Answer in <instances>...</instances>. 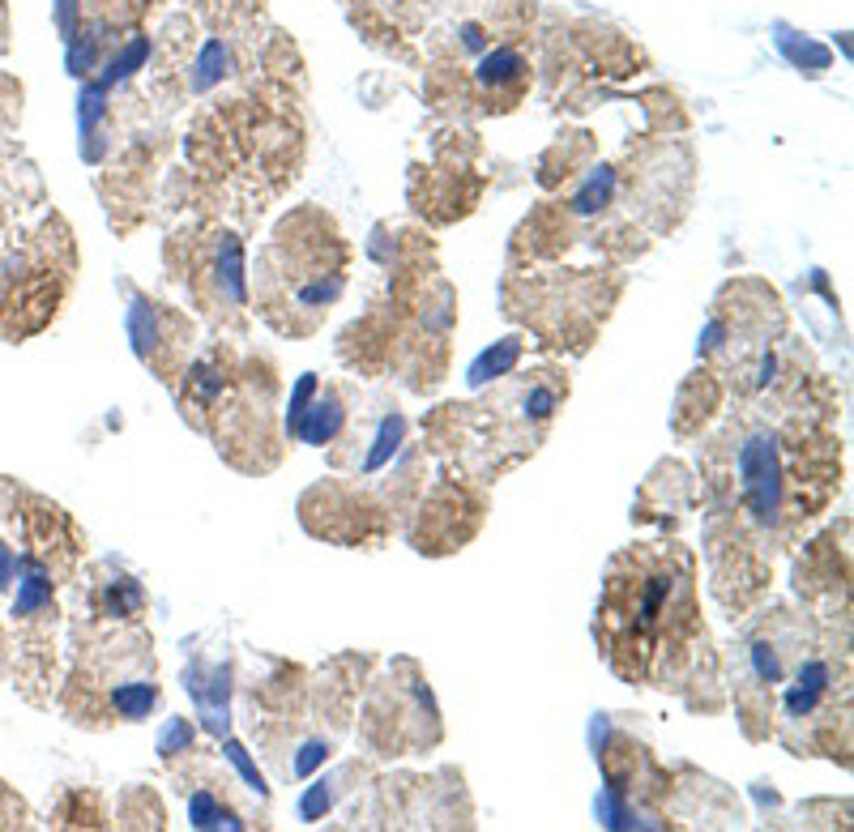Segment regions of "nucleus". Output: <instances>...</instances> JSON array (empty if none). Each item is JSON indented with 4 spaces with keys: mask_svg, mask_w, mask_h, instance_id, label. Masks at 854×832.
I'll return each instance as SVG.
<instances>
[{
    "mask_svg": "<svg viewBox=\"0 0 854 832\" xmlns=\"http://www.w3.org/2000/svg\"><path fill=\"white\" fill-rule=\"evenodd\" d=\"M692 555L679 547H632L603 585L598 641L624 679H667L671 657L697 636Z\"/></svg>",
    "mask_w": 854,
    "mask_h": 832,
    "instance_id": "nucleus-1",
    "label": "nucleus"
},
{
    "mask_svg": "<svg viewBox=\"0 0 854 832\" xmlns=\"http://www.w3.org/2000/svg\"><path fill=\"white\" fill-rule=\"evenodd\" d=\"M69 692H86V717L141 722L159 704V670L145 636H116L86 661V679H73ZM78 717V722H86Z\"/></svg>",
    "mask_w": 854,
    "mask_h": 832,
    "instance_id": "nucleus-2",
    "label": "nucleus"
},
{
    "mask_svg": "<svg viewBox=\"0 0 854 832\" xmlns=\"http://www.w3.org/2000/svg\"><path fill=\"white\" fill-rule=\"evenodd\" d=\"M735 487H739V504L757 526H777L782 508H786V457H782V436L777 432H752L739 440L735 448Z\"/></svg>",
    "mask_w": 854,
    "mask_h": 832,
    "instance_id": "nucleus-3",
    "label": "nucleus"
},
{
    "mask_svg": "<svg viewBox=\"0 0 854 832\" xmlns=\"http://www.w3.org/2000/svg\"><path fill=\"white\" fill-rule=\"evenodd\" d=\"M308 419L295 427L300 436L308 440V444H329V440L338 436V427H342V419H347V410H342V401L334 394H325L320 401H316L313 410H304Z\"/></svg>",
    "mask_w": 854,
    "mask_h": 832,
    "instance_id": "nucleus-4",
    "label": "nucleus"
},
{
    "mask_svg": "<svg viewBox=\"0 0 854 832\" xmlns=\"http://www.w3.org/2000/svg\"><path fill=\"white\" fill-rule=\"evenodd\" d=\"M522 78H526V60H522L517 51H508V47L488 51V56H483V65H479V82H483L488 90L517 86Z\"/></svg>",
    "mask_w": 854,
    "mask_h": 832,
    "instance_id": "nucleus-5",
    "label": "nucleus"
},
{
    "mask_svg": "<svg viewBox=\"0 0 854 832\" xmlns=\"http://www.w3.org/2000/svg\"><path fill=\"white\" fill-rule=\"evenodd\" d=\"M145 607V594H141V585H137L133 576H116V581H107V589H103V614H137Z\"/></svg>",
    "mask_w": 854,
    "mask_h": 832,
    "instance_id": "nucleus-6",
    "label": "nucleus"
},
{
    "mask_svg": "<svg viewBox=\"0 0 854 832\" xmlns=\"http://www.w3.org/2000/svg\"><path fill=\"white\" fill-rule=\"evenodd\" d=\"M188 820H192L197 829H223V824L226 829H239V824H244V820H235L226 807L214 802V794H210V789H197V794L188 798Z\"/></svg>",
    "mask_w": 854,
    "mask_h": 832,
    "instance_id": "nucleus-7",
    "label": "nucleus"
},
{
    "mask_svg": "<svg viewBox=\"0 0 854 832\" xmlns=\"http://www.w3.org/2000/svg\"><path fill=\"white\" fill-rule=\"evenodd\" d=\"M129 333L137 342V354L150 359V347H159V316H154V307L137 300L133 312H129Z\"/></svg>",
    "mask_w": 854,
    "mask_h": 832,
    "instance_id": "nucleus-8",
    "label": "nucleus"
},
{
    "mask_svg": "<svg viewBox=\"0 0 854 832\" xmlns=\"http://www.w3.org/2000/svg\"><path fill=\"white\" fill-rule=\"evenodd\" d=\"M777 44H782V51H786L795 65H808V73H824V69H829V51H824V47L808 44V39L799 44L791 31H777Z\"/></svg>",
    "mask_w": 854,
    "mask_h": 832,
    "instance_id": "nucleus-9",
    "label": "nucleus"
},
{
    "mask_svg": "<svg viewBox=\"0 0 854 832\" xmlns=\"http://www.w3.org/2000/svg\"><path fill=\"white\" fill-rule=\"evenodd\" d=\"M611 188H616L611 167H598V176L585 184V192L573 201V210H577V214H594V210H603V206L611 201Z\"/></svg>",
    "mask_w": 854,
    "mask_h": 832,
    "instance_id": "nucleus-10",
    "label": "nucleus"
},
{
    "mask_svg": "<svg viewBox=\"0 0 854 832\" xmlns=\"http://www.w3.org/2000/svg\"><path fill=\"white\" fill-rule=\"evenodd\" d=\"M513 359H517V342H500V351H488L479 363H475V372H470V385H483V380H492V372H508L513 367Z\"/></svg>",
    "mask_w": 854,
    "mask_h": 832,
    "instance_id": "nucleus-11",
    "label": "nucleus"
},
{
    "mask_svg": "<svg viewBox=\"0 0 854 832\" xmlns=\"http://www.w3.org/2000/svg\"><path fill=\"white\" fill-rule=\"evenodd\" d=\"M325 755H329V743H308V747H304V755L295 760V773H308V769H313V764H320Z\"/></svg>",
    "mask_w": 854,
    "mask_h": 832,
    "instance_id": "nucleus-12",
    "label": "nucleus"
},
{
    "mask_svg": "<svg viewBox=\"0 0 854 832\" xmlns=\"http://www.w3.org/2000/svg\"><path fill=\"white\" fill-rule=\"evenodd\" d=\"M176 743H192V730H188L184 722H176V726L167 730V743H163V751H167V755H176Z\"/></svg>",
    "mask_w": 854,
    "mask_h": 832,
    "instance_id": "nucleus-13",
    "label": "nucleus"
}]
</instances>
